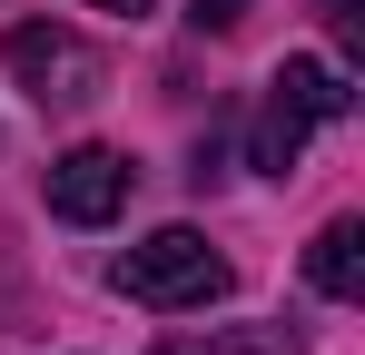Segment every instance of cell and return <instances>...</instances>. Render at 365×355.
I'll use <instances>...</instances> for the list:
<instances>
[{
  "mask_svg": "<svg viewBox=\"0 0 365 355\" xmlns=\"http://www.w3.org/2000/svg\"><path fill=\"white\" fill-rule=\"evenodd\" d=\"M316 118H356V79H346L336 59H287V69L267 79V109H257V168L287 178Z\"/></svg>",
  "mask_w": 365,
  "mask_h": 355,
  "instance_id": "6da1fadb",
  "label": "cell"
},
{
  "mask_svg": "<svg viewBox=\"0 0 365 355\" xmlns=\"http://www.w3.org/2000/svg\"><path fill=\"white\" fill-rule=\"evenodd\" d=\"M109 277H119L128 306H217L227 296V257L197 227H158V237H138Z\"/></svg>",
  "mask_w": 365,
  "mask_h": 355,
  "instance_id": "7a4b0ae2",
  "label": "cell"
},
{
  "mask_svg": "<svg viewBox=\"0 0 365 355\" xmlns=\"http://www.w3.org/2000/svg\"><path fill=\"white\" fill-rule=\"evenodd\" d=\"M0 69L40 99V109H89L99 89H109V59L89 50L79 30H50V20H30V30H10L0 40Z\"/></svg>",
  "mask_w": 365,
  "mask_h": 355,
  "instance_id": "3957f363",
  "label": "cell"
},
{
  "mask_svg": "<svg viewBox=\"0 0 365 355\" xmlns=\"http://www.w3.org/2000/svg\"><path fill=\"white\" fill-rule=\"evenodd\" d=\"M128 187H138V168H128L119 148H69V158H50V217L109 227V217L128 207Z\"/></svg>",
  "mask_w": 365,
  "mask_h": 355,
  "instance_id": "277c9868",
  "label": "cell"
},
{
  "mask_svg": "<svg viewBox=\"0 0 365 355\" xmlns=\"http://www.w3.org/2000/svg\"><path fill=\"white\" fill-rule=\"evenodd\" d=\"M306 287L336 296V306L365 296V227H356V217H326V227H316V247H306Z\"/></svg>",
  "mask_w": 365,
  "mask_h": 355,
  "instance_id": "5b68a950",
  "label": "cell"
},
{
  "mask_svg": "<svg viewBox=\"0 0 365 355\" xmlns=\"http://www.w3.org/2000/svg\"><path fill=\"white\" fill-rule=\"evenodd\" d=\"M158 355H306L297 326H217V336H168Z\"/></svg>",
  "mask_w": 365,
  "mask_h": 355,
  "instance_id": "8992f818",
  "label": "cell"
},
{
  "mask_svg": "<svg viewBox=\"0 0 365 355\" xmlns=\"http://www.w3.org/2000/svg\"><path fill=\"white\" fill-rule=\"evenodd\" d=\"M237 20H247V0H187V30H217V40H227Z\"/></svg>",
  "mask_w": 365,
  "mask_h": 355,
  "instance_id": "52a82bcc",
  "label": "cell"
},
{
  "mask_svg": "<svg viewBox=\"0 0 365 355\" xmlns=\"http://www.w3.org/2000/svg\"><path fill=\"white\" fill-rule=\"evenodd\" d=\"M326 20H336V30L356 40V30H365V0H326Z\"/></svg>",
  "mask_w": 365,
  "mask_h": 355,
  "instance_id": "ba28073f",
  "label": "cell"
},
{
  "mask_svg": "<svg viewBox=\"0 0 365 355\" xmlns=\"http://www.w3.org/2000/svg\"><path fill=\"white\" fill-rule=\"evenodd\" d=\"M89 10H109V20H148L158 0H89Z\"/></svg>",
  "mask_w": 365,
  "mask_h": 355,
  "instance_id": "9c48e42d",
  "label": "cell"
}]
</instances>
